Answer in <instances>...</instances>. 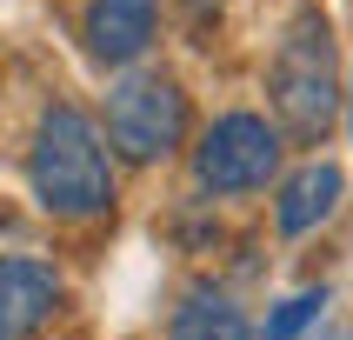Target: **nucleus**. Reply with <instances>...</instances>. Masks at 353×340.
Masks as SVG:
<instances>
[{
    "label": "nucleus",
    "mask_w": 353,
    "mask_h": 340,
    "mask_svg": "<svg viewBox=\"0 0 353 340\" xmlns=\"http://www.w3.org/2000/svg\"><path fill=\"white\" fill-rule=\"evenodd\" d=\"M34 200L60 220H94L114 207V160L107 140L80 107H47L34 134V160H27Z\"/></svg>",
    "instance_id": "nucleus-1"
},
{
    "label": "nucleus",
    "mask_w": 353,
    "mask_h": 340,
    "mask_svg": "<svg viewBox=\"0 0 353 340\" xmlns=\"http://www.w3.org/2000/svg\"><path fill=\"white\" fill-rule=\"evenodd\" d=\"M340 94L347 87H340V67H334L327 14L307 0L294 14V27H287V40H280V54H274V107L300 140H320L340 114Z\"/></svg>",
    "instance_id": "nucleus-2"
},
{
    "label": "nucleus",
    "mask_w": 353,
    "mask_h": 340,
    "mask_svg": "<svg viewBox=\"0 0 353 340\" xmlns=\"http://www.w3.org/2000/svg\"><path fill=\"white\" fill-rule=\"evenodd\" d=\"M107 140L127 160H167L187 140V94L160 74H127L107 94Z\"/></svg>",
    "instance_id": "nucleus-3"
},
{
    "label": "nucleus",
    "mask_w": 353,
    "mask_h": 340,
    "mask_svg": "<svg viewBox=\"0 0 353 340\" xmlns=\"http://www.w3.org/2000/svg\"><path fill=\"white\" fill-rule=\"evenodd\" d=\"M194 174L207 194H254L280 174V134L260 114H220L194 147Z\"/></svg>",
    "instance_id": "nucleus-4"
},
{
    "label": "nucleus",
    "mask_w": 353,
    "mask_h": 340,
    "mask_svg": "<svg viewBox=\"0 0 353 340\" xmlns=\"http://www.w3.org/2000/svg\"><path fill=\"white\" fill-rule=\"evenodd\" d=\"M60 307V274L40 260H0V340L40 334Z\"/></svg>",
    "instance_id": "nucleus-5"
},
{
    "label": "nucleus",
    "mask_w": 353,
    "mask_h": 340,
    "mask_svg": "<svg viewBox=\"0 0 353 340\" xmlns=\"http://www.w3.org/2000/svg\"><path fill=\"white\" fill-rule=\"evenodd\" d=\"M154 40V0H94L87 7V47L94 60L120 67V60H140Z\"/></svg>",
    "instance_id": "nucleus-6"
},
{
    "label": "nucleus",
    "mask_w": 353,
    "mask_h": 340,
    "mask_svg": "<svg viewBox=\"0 0 353 340\" xmlns=\"http://www.w3.org/2000/svg\"><path fill=\"white\" fill-rule=\"evenodd\" d=\"M340 194H347V180H340L334 160H314V167H300V174L280 187V207H274L280 234H314L320 220L340 207Z\"/></svg>",
    "instance_id": "nucleus-7"
},
{
    "label": "nucleus",
    "mask_w": 353,
    "mask_h": 340,
    "mask_svg": "<svg viewBox=\"0 0 353 340\" xmlns=\"http://www.w3.org/2000/svg\"><path fill=\"white\" fill-rule=\"evenodd\" d=\"M174 340H254V327H247V314H240L234 294L194 287V294L174 307Z\"/></svg>",
    "instance_id": "nucleus-8"
},
{
    "label": "nucleus",
    "mask_w": 353,
    "mask_h": 340,
    "mask_svg": "<svg viewBox=\"0 0 353 340\" xmlns=\"http://www.w3.org/2000/svg\"><path fill=\"white\" fill-rule=\"evenodd\" d=\"M320 307H327V287H307V294L280 300L274 314H267V327H260V340H300V334L320 320Z\"/></svg>",
    "instance_id": "nucleus-9"
},
{
    "label": "nucleus",
    "mask_w": 353,
    "mask_h": 340,
    "mask_svg": "<svg viewBox=\"0 0 353 340\" xmlns=\"http://www.w3.org/2000/svg\"><path fill=\"white\" fill-rule=\"evenodd\" d=\"M347 100H353V87H347Z\"/></svg>",
    "instance_id": "nucleus-10"
},
{
    "label": "nucleus",
    "mask_w": 353,
    "mask_h": 340,
    "mask_svg": "<svg viewBox=\"0 0 353 340\" xmlns=\"http://www.w3.org/2000/svg\"><path fill=\"white\" fill-rule=\"evenodd\" d=\"M347 340H353V334H347Z\"/></svg>",
    "instance_id": "nucleus-11"
}]
</instances>
